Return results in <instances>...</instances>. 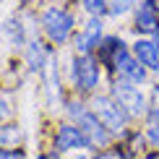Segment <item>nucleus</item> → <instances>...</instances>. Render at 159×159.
I'll return each mask as SVG.
<instances>
[{
  "instance_id": "f257e3e1",
  "label": "nucleus",
  "mask_w": 159,
  "mask_h": 159,
  "mask_svg": "<svg viewBox=\"0 0 159 159\" xmlns=\"http://www.w3.org/2000/svg\"><path fill=\"white\" fill-rule=\"evenodd\" d=\"M42 26H44V31H47V37L52 42L60 44L73 31V16L63 8H47L44 16H42Z\"/></svg>"
},
{
  "instance_id": "f03ea898",
  "label": "nucleus",
  "mask_w": 159,
  "mask_h": 159,
  "mask_svg": "<svg viewBox=\"0 0 159 159\" xmlns=\"http://www.w3.org/2000/svg\"><path fill=\"white\" fill-rule=\"evenodd\" d=\"M70 115L78 120V128L86 133V138H89L91 143H99V146H104V143L110 141V133L104 130V123L99 120V117L94 115V112H86L84 104H70Z\"/></svg>"
},
{
  "instance_id": "7ed1b4c3",
  "label": "nucleus",
  "mask_w": 159,
  "mask_h": 159,
  "mask_svg": "<svg viewBox=\"0 0 159 159\" xmlns=\"http://www.w3.org/2000/svg\"><path fill=\"white\" fill-rule=\"evenodd\" d=\"M91 104H94V115L104 123V128H110V130H123L125 128L128 112H125L117 102H112L107 97H97Z\"/></svg>"
},
{
  "instance_id": "20e7f679",
  "label": "nucleus",
  "mask_w": 159,
  "mask_h": 159,
  "mask_svg": "<svg viewBox=\"0 0 159 159\" xmlns=\"http://www.w3.org/2000/svg\"><path fill=\"white\" fill-rule=\"evenodd\" d=\"M112 94H115L117 104H120L128 115H143V112H146V99H143V94L136 86H130L128 81H117L112 86Z\"/></svg>"
},
{
  "instance_id": "39448f33",
  "label": "nucleus",
  "mask_w": 159,
  "mask_h": 159,
  "mask_svg": "<svg viewBox=\"0 0 159 159\" xmlns=\"http://www.w3.org/2000/svg\"><path fill=\"white\" fill-rule=\"evenodd\" d=\"M99 81V68L91 57H76L73 60V84L78 86L81 91H91Z\"/></svg>"
},
{
  "instance_id": "423d86ee",
  "label": "nucleus",
  "mask_w": 159,
  "mask_h": 159,
  "mask_svg": "<svg viewBox=\"0 0 159 159\" xmlns=\"http://www.w3.org/2000/svg\"><path fill=\"white\" fill-rule=\"evenodd\" d=\"M115 68H117V73H120L123 78H128V81L141 84L143 78H146V68L141 65V60H138V57H130L128 52H125V47L117 52V57H115Z\"/></svg>"
},
{
  "instance_id": "0eeeda50",
  "label": "nucleus",
  "mask_w": 159,
  "mask_h": 159,
  "mask_svg": "<svg viewBox=\"0 0 159 159\" xmlns=\"http://www.w3.org/2000/svg\"><path fill=\"white\" fill-rule=\"evenodd\" d=\"M57 149H84L89 146V138L81 128H73V125H63L60 130H57V138H55Z\"/></svg>"
},
{
  "instance_id": "6e6552de",
  "label": "nucleus",
  "mask_w": 159,
  "mask_h": 159,
  "mask_svg": "<svg viewBox=\"0 0 159 159\" xmlns=\"http://www.w3.org/2000/svg\"><path fill=\"white\" fill-rule=\"evenodd\" d=\"M133 55L141 60V65L157 70L159 68V52H157V42H146V39H138L133 44Z\"/></svg>"
},
{
  "instance_id": "1a4fd4ad",
  "label": "nucleus",
  "mask_w": 159,
  "mask_h": 159,
  "mask_svg": "<svg viewBox=\"0 0 159 159\" xmlns=\"http://www.w3.org/2000/svg\"><path fill=\"white\" fill-rule=\"evenodd\" d=\"M99 34H102V24H99V21H89L86 31L76 39V50L89 52L91 47H94V44H99Z\"/></svg>"
},
{
  "instance_id": "9d476101",
  "label": "nucleus",
  "mask_w": 159,
  "mask_h": 159,
  "mask_svg": "<svg viewBox=\"0 0 159 159\" xmlns=\"http://www.w3.org/2000/svg\"><path fill=\"white\" fill-rule=\"evenodd\" d=\"M157 13L154 8H151L149 3H143L141 5V11H138V16H136V26H138V31H157L159 26H157Z\"/></svg>"
},
{
  "instance_id": "9b49d317",
  "label": "nucleus",
  "mask_w": 159,
  "mask_h": 159,
  "mask_svg": "<svg viewBox=\"0 0 159 159\" xmlns=\"http://www.w3.org/2000/svg\"><path fill=\"white\" fill-rule=\"evenodd\" d=\"M26 63H29L31 70H42L47 65V55H44V47L39 42H29V50H26Z\"/></svg>"
},
{
  "instance_id": "f8f14e48",
  "label": "nucleus",
  "mask_w": 159,
  "mask_h": 159,
  "mask_svg": "<svg viewBox=\"0 0 159 159\" xmlns=\"http://www.w3.org/2000/svg\"><path fill=\"white\" fill-rule=\"evenodd\" d=\"M3 31L8 34L11 44H24V26H21V21H16V18L5 21L3 24Z\"/></svg>"
},
{
  "instance_id": "ddd939ff",
  "label": "nucleus",
  "mask_w": 159,
  "mask_h": 159,
  "mask_svg": "<svg viewBox=\"0 0 159 159\" xmlns=\"http://www.w3.org/2000/svg\"><path fill=\"white\" fill-rule=\"evenodd\" d=\"M21 141V130L13 125H0V146H16Z\"/></svg>"
},
{
  "instance_id": "4468645a",
  "label": "nucleus",
  "mask_w": 159,
  "mask_h": 159,
  "mask_svg": "<svg viewBox=\"0 0 159 159\" xmlns=\"http://www.w3.org/2000/svg\"><path fill=\"white\" fill-rule=\"evenodd\" d=\"M149 141L159 146V110L151 112V123H149Z\"/></svg>"
},
{
  "instance_id": "2eb2a0df",
  "label": "nucleus",
  "mask_w": 159,
  "mask_h": 159,
  "mask_svg": "<svg viewBox=\"0 0 159 159\" xmlns=\"http://www.w3.org/2000/svg\"><path fill=\"white\" fill-rule=\"evenodd\" d=\"M133 3H136V0H112L110 13H112V16H123V13H128L130 8H133Z\"/></svg>"
},
{
  "instance_id": "dca6fc26",
  "label": "nucleus",
  "mask_w": 159,
  "mask_h": 159,
  "mask_svg": "<svg viewBox=\"0 0 159 159\" xmlns=\"http://www.w3.org/2000/svg\"><path fill=\"white\" fill-rule=\"evenodd\" d=\"M11 115H13V110H11V99L5 97V94H0V120H8Z\"/></svg>"
},
{
  "instance_id": "f3484780",
  "label": "nucleus",
  "mask_w": 159,
  "mask_h": 159,
  "mask_svg": "<svg viewBox=\"0 0 159 159\" xmlns=\"http://www.w3.org/2000/svg\"><path fill=\"white\" fill-rule=\"evenodd\" d=\"M84 8L89 11V13H94V16H97V13H102L104 8H107V5H104V0H84Z\"/></svg>"
},
{
  "instance_id": "a211bd4d",
  "label": "nucleus",
  "mask_w": 159,
  "mask_h": 159,
  "mask_svg": "<svg viewBox=\"0 0 159 159\" xmlns=\"http://www.w3.org/2000/svg\"><path fill=\"white\" fill-rule=\"evenodd\" d=\"M0 159H24L21 151H0Z\"/></svg>"
},
{
  "instance_id": "6ab92c4d",
  "label": "nucleus",
  "mask_w": 159,
  "mask_h": 159,
  "mask_svg": "<svg viewBox=\"0 0 159 159\" xmlns=\"http://www.w3.org/2000/svg\"><path fill=\"white\" fill-rule=\"evenodd\" d=\"M97 159H123V157H120V151H102Z\"/></svg>"
},
{
  "instance_id": "aec40b11",
  "label": "nucleus",
  "mask_w": 159,
  "mask_h": 159,
  "mask_svg": "<svg viewBox=\"0 0 159 159\" xmlns=\"http://www.w3.org/2000/svg\"><path fill=\"white\" fill-rule=\"evenodd\" d=\"M44 159H57V154H50V157H44Z\"/></svg>"
},
{
  "instance_id": "412c9836",
  "label": "nucleus",
  "mask_w": 159,
  "mask_h": 159,
  "mask_svg": "<svg viewBox=\"0 0 159 159\" xmlns=\"http://www.w3.org/2000/svg\"><path fill=\"white\" fill-rule=\"evenodd\" d=\"M157 52H159V42H157Z\"/></svg>"
},
{
  "instance_id": "4be33fe9",
  "label": "nucleus",
  "mask_w": 159,
  "mask_h": 159,
  "mask_svg": "<svg viewBox=\"0 0 159 159\" xmlns=\"http://www.w3.org/2000/svg\"><path fill=\"white\" fill-rule=\"evenodd\" d=\"M157 8H159V0H157Z\"/></svg>"
}]
</instances>
